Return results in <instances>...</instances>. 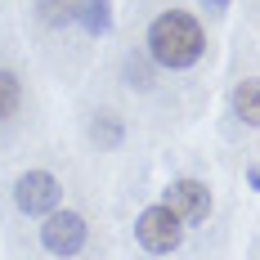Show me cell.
Masks as SVG:
<instances>
[{
  "mask_svg": "<svg viewBox=\"0 0 260 260\" xmlns=\"http://www.w3.org/2000/svg\"><path fill=\"white\" fill-rule=\"evenodd\" d=\"M207 50V31L202 23L193 18V14H180V9H171V14H161L148 31V54H153L161 68H171V72H184V68H193L198 58Z\"/></svg>",
  "mask_w": 260,
  "mask_h": 260,
  "instance_id": "cell-1",
  "label": "cell"
},
{
  "mask_svg": "<svg viewBox=\"0 0 260 260\" xmlns=\"http://www.w3.org/2000/svg\"><path fill=\"white\" fill-rule=\"evenodd\" d=\"M135 238H139L144 251H157L161 256V251H175L180 247L184 224L166 207H148V211H139V220H135Z\"/></svg>",
  "mask_w": 260,
  "mask_h": 260,
  "instance_id": "cell-2",
  "label": "cell"
},
{
  "mask_svg": "<svg viewBox=\"0 0 260 260\" xmlns=\"http://www.w3.org/2000/svg\"><path fill=\"white\" fill-rule=\"evenodd\" d=\"M41 238H45V247L54 256H77L85 247V238H90V224L81 220L77 211H50L45 224H41Z\"/></svg>",
  "mask_w": 260,
  "mask_h": 260,
  "instance_id": "cell-3",
  "label": "cell"
},
{
  "mask_svg": "<svg viewBox=\"0 0 260 260\" xmlns=\"http://www.w3.org/2000/svg\"><path fill=\"white\" fill-rule=\"evenodd\" d=\"M58 198H63V188L54 180L50 171H27L23 180L14 184V202L23 215H50L58 207Z\"/></svg>",
  "mask_w": 260,
  "mask_h": 260,
  "instance_id": "cell-4",
  "label": "cell"
},
{
  "mask_svg": "<svg viewBox=\"0 0 260 260\" xmlns=\"http://www.w3.org/2000/svg\"><path fill=\"white\" fill-rule=\"evenodd\" d=\"M161 207L171 211L180 224H202L211 215V188L198 180H175L171 188H166V202Z\"/></svg>",
  "mask_w": 260,
  "mask_h": 260,
  "instance_id": "cell-5",
  "label": "cell"
},
{
  "mask_svg": "<svg viewBox=\"0 0 260 260\" xmlns=\"http://www.w3.org/2000/svg\"><path fill=\"white\" fill-rule=\"evenodd\" d=\"M72 18L90 36H108L112 31V0H72Z\"/></svg>",
  "mask_w": 260,
  "mask_h": 260,
  "instance_id": "cell-6",
  "label": "cell"
},
{
  "mask_svg": "<svg viewBox=\"0 0 260 260\" xmlns=\"http://www.w3.org/2000/svg\"><path fill=\"white\" fill-rule=\"evenodd\" d=\"M234 112H238V121H242V126H256V121H260V94H256V77L238 81V90H234Z\"/></svg>",
  "mask_w": 260,
  "mask_h": 260,
  "instance_id": "cell-7",
  "label": "cell"
},
{
  "mask_svg": "<svg viewBox=\"0 0 260 260\" xmlns=\"http://www.w3.org/2000/svg\"><path fill=\"white\" fill-rule=\"evenodd\" d=\"M18 108H23V81L9 68H0V121H9Z\"/></svg>",
  "mask_w": 260,
  "mask_h": 260,
  "instance_id": "cell-8",
  "label": "cell"
},
{
  "mask_svg": "<svg viewBox=\"0 0 260 260\" xmlns=\"http://www.w3.org/2000/svg\"><path fill=\"white\" fill-rule=\"evenodd\" d=\"M90 130H94V144H104V148H112V144H121V121H117L112 112H99Z\"/></svg>",
  "mask_w": 260,
  "mask_h": 260,
  "instance_id": "cell-9",
  "label": "cell"
},
{
  "mask_svg": "<svg viewBox=\"0 0 260 260\" xmlns=\"http://www.w3.org/2000/svg\"><path fill=\"white\" fill-rule=\"evenodd\" d=\"M36 14H41L45 27H58L72 18V0H36Z\"/></svg>",
  "mask_w": 260,
  "mask_h": 260,
  "instance_id": "cell-10",
  "label": "cell"
},
{
  "mask_svg": "<svg viewBox=\"0 0 260 260\" xmlns=\"http://www.w3.org/2000/svg\"><path fill=\"white\" fill-rule=\"evenodd\" d=\"M211 9H229V0H207Z\"/></svg>",
  "mask_w": 260,
  "mask_h": 260,
  "instance_id": "cell-11",
  "label": "cell"
}]
</instances>
